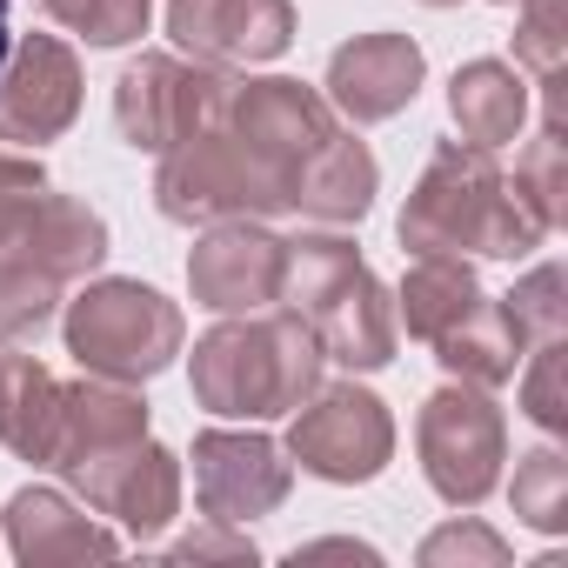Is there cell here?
Masks as SVG:
<instances>
[{"label":"cell","instance_id":"cell-3","mask_svg":"<svg viewBox=\"0 0 568 568\" xmlns=\"http://www.w3.org/2000/svg\"><path fill=\"white\" fill-rule=\"evenodd\" d=\"M288 315L322 342L342 368H388L395 362V302L375 281V267L342 234H302L281 261V295Z\"/></svg>","mask_w":568,"mask_h":568},{"label":"cell","instance_id":"cell-6","mask_svg":"<svg viewBox=\"0 0 568 568\" xmlns=\"http://www.w3.org/2000/svg\"><path fill=\"white\" fill-rule=\"evenodd\" d=\"M415 448H422V475L448 508H481L501 481L508 462V422L488 402V388L475 382H448L422 402L415 415Z\"/></svg>","mask_w":568,"mask_h":568},{"label":"cell","instance_id":"cell-2","mask_svg":"<svg viewBox=\"0 0 568 568\" xmlns=\"http://www.w3.org/2000/svg\"><path fill=\"white\" fill-rule=\"evenodd\" d=\"M322 342L295 315H234L207 328L187 355L194 402L227 422H274L295 415L322 388Z\"/></svg>","mask_w":568,"mask_h":568},{"label":"cell","instance_id":"cell-12","mask_svg":"<svg viewBox=\"0 0 568 568\" xmlns=\"http://www.w3.org/2000/svg\"><path fill=\"white\" fill-rule=\"evenodd\" d=\"M281 261H288V241L261 221H214L187 254V288L214 315H254L281 295Z\"/></svg>","mask_w":568,"mask_h":568},{"label":"cell","instance_id":"cell-15","mask_svg":"<svg viewBox=\"0 0 568 568\" xmlns=\"http://www.w3.org/2000/svg\"><path fill=\"white\" fill-rule=\"evenodd\" d=\"M422 74H428V61H422V48L408 34H355L328 61V108L348 114L355 128L395 121L415 101Z\"/></svg>","mask_w":568,"mask_h":568},{"label":"cell","instance_id":"cell-10","mask_svg":"<svg viewBox=\"0 0 568 568\" xmlns=\"http://www.w3.org/2000/svg\"><path fill=\"white\" fill-rule=\"evenodd\" d=\"M295 462L274 435L254 428H207L194 435V501L207 521H261L288 501Z\"/></svg>","mask_w":568,"mask_h":568},{"label":"cell","instance_id":"cell-7","mask_svg":"<svg viewBox=\"0 0 568 568\" xmlns=\"http://www.w3.org/2000/svg\"><path fill=\"white\" fill-rule=\"evenodd\" d=\"M154 207L181 227H214V221H261L281 214V194L261 181V168L241 154V141L221 128V114L207 128H194L181 148L161 154L154 174Z\"/></svg>","mask_w":568,"mask_h":568},{"label":"cell","instance_id":"cell-13","mask_svg":"<svg viewBox=\"0 0 568 568\" xmlns=\"http://www.w3.org/2000/svg\"><path fill=\"white\" fill-rule=\"evenodd\" d=\"M168 34L207 68H254L288 54L295 8L288 0H168Z\"/></svg>","mask_w":568,"mask_h":568},{"label":"cell","instance_id":"cell-1","mask_svg":"<svg viewBox=\"0 0 568 568\" xmlns=\"http://www.w3.org/2000/svg\"><path fill=\"white\" fill-rule=\"evenodd\" d=\"M555 227L521 201V187L495 168L488 148L475 141H442L435 161L422 168L408 207H402V247L415 254H488V261H521L541 247Z\"/></svg>","mask_w":568,"mask_h":568},{"label":"cell","instance_id":"cell-25","mask_svg":"<svg viewBox=\"0 0 568 568\" xmlns=\"http://www.w3.org/2000/svg\"><path fill=\"white\" fill-rule=\"evenodd\" d=\"M508 501H515V515H521L528 528L561 535V528H568V462H561V448H535V455H521V462H515V488H508Z\"/></svg>","mask_w":568,"mask_h":568},{"label":"cell","instance_id":"cell-4","mask_svg":"<svg viewBox=\"0 0 568 568\" xmlns=\"http://www.w3.org/2000/svg\"><path fill=\"white\" fill-rule=\"evenodd\" d=\"M68 355L88 368V375H108V382H154L174 355H181V308L148 288V281H88V288L68 302Z\"/></svg>","mask_w":568,"mask_h":568},{"label":"cell","instance_id":"cell-35","mask_svg":"<svg viewBox=\"0 0 568 568\" xmlns=\"http://www.w3.org/2000/svg\"><path fill=\"white\" fill-rule=\"evenodd\" d=\"M8 48H14V34H8V0H0V68H8Z\"/></svg>","mask_w":568,"mask_h":568},{"label":"cell","instance_id":"cell-30","mask_svg":"<svg viewBox=\"0 0 568 568\" xmlns=\"http://www.w3.org/2000/svg\"><path fill=\"white\" fill-rule=\"evenodd\" d=\"M422 561L428 568H501L508 561V541L481 521H448L422 541Z\"/></svg>","mask_w":568,"mask_h":568},{"label":"cell","instance_id":"cell-32","mask_svg":"<svg viewBox=\"0 0 568 568\" xmlns=\"http://www.w3.org/2000/svg\"><path fill=\"white\" fill-rule=\"evenodd\" d=\"M254 561V541L247 535H227V521H214V528H194V535H181L174 548H168V561Z\"/></svg>","mask_w":568,"mask_h":568},{"label":"cell","instance_id":"cell-21","mask_svg":"<svg viewBox=\"0 0 568 568\" xmlns=\"http://www.w3.org/2000/svg\"><path fill=\"white\" fill-rule=\"evenodd\" d=\"M481 281L462 254H415V267L402 274V295H395V322H408L415 342H448L475 308H481Z\"/></svg>","mask_w":568,"mask_h":568},{"label":"cell","instance_id":"cell-33","mask_svg":"<svg viewBox=\"0 0 568 568\" xmlns=\"http://www.w3.org/2000/svg\"><path fill=\"white\" fill-rule=\"evenodd\" d=\"M308 555H355V561H375L368 541H342V535H335V541H308V548H295V561H308Z\"/></svg>","mask_w":568,"mask_h":568},{"label":"cell","instance_id":"cell-31","mask_svg":"<svg viewBox=\"0 0 568 568\" xmlns=\"http://www.w3.org/2000/svg\"><path fill=\"white\" fill-rule=\"evenodd\" d=\"M148 14H154V0H81L74 28L88 48H128L148 34Z\"/></svg>","mask_w":568,"mask_h":568},{"label":"cell","instance_id":"cell-24","mask_svg":"<svg viewBox=\"0 0 568 568\" xmlns=\"http://www.w3.org/2000/svg\"><path fill=\"white\" fill-rule=\"evenodd\" d=\"M61 308V281L28 267V261H0V348L34 342Z\"/></svg>","mask_w":568,"mask_h":568},{"label":"cell","instance_id":"cell-9","mask_svg":"<svg viewBox=\"0 0 568 568\" xmlns=\"http://www.w3.org/2000/svg\"><path fill=\"white\" fill-rule=\"evenodd\" d=\"M395 455V422L382 408V395L342 382V388H315L302 408H295V428H288V462H302L308 475L335 481V488H355V481H375Z\"/></svg>","mask_w":568,"mask_h":568},{"label":"cell","instance_id":"cell-5","mask_svg":"<svg viewBox=\"0 0 568 568\" xmlns=\"http://www.w3.org/2000/svg\"><path fill=\"white\" fill-rule=\"evenodd\" d=\"M221 128L241 141V154H247V161L261 168V181L281 194V207H288L302 168L342 134L328 94H315V88H302V81H281V74H274V81H234L227 101H221Z\"/></svg>","mask_w":568,"mask_h":568},{"label":"cell","instance_id":"cell-28","mask_svg":"<svg viewBox=\"0 0 568 568\" xmlns=\"http://www.w3.org/2000/svg\"><path fill=\"white\" fill-rule=\"evenodd\" d=\"M521 408H528L548 435H561V428H568V335L535 342L528 375H521Z\"/></svg>","mask_w":568,"mask_h":568},{"label":"cell","instance_id":"cell-22","mask_svg":"<svg viewBox=\"0 0 568 568\" xmlns=\"http://www.w3.org/2000/svg\"><path fill=\"white\" fill-rule=\"evenodd\" d=\"M448 114H455L462 141H475L488 154L508 148L521 134V121H528V81H521V68H508V61H468V68H455Z\"/></svg>","mask_w":568,"mask_h":568},{"label":"cell","instance_id":"cell-20","mask_svg":"<svg viewBox=\"0 0 568 568\" xmlns=\"http://www.w3.org/2000/svg\"><path fill=\"white\" fill-rule=\"evenodd\" d=\"M61 442V382L48 362L0 348V448H14L21 462L48 468Z\"/></svg>","mask_w":568,"mask_h":568},{"label":"cell","instance_id":"cell-18","mask_svg":"<svg viewBox=\"0 0 568 568\" xmlns=\"http://www.w3.org/2000/svg\"><path fill=\"white\" fill-rule=\"evenodd\" d=\"M375 187H382V168H375L368 141L335 134V141L302 168V181H295V194H288V214H302V221H315V227H348V221H362V214L375 207Z\"/></svg>","mask_w":568,"mask_h":568},{"label":"cell","instance_id":"cell-16","mask_svg":"<svg viewBox=\"0 0 568 568\" xmlns=\"http://www.w3.org/2000/svg\"><path fill=\"white\" fill-rule=\"evenodd\" d=\"M141 435H148V402L128 382H108V375L61 382V442H54V462L48 468H61L74 481V475H88L94 462L121 455Z\"/></svg>","mask_w":568,"mask_h":568},{"label":"cell","instance_id":"cell-19","mask_svg":"<svg viewBox=\"0 0 568 568\" xmlns=\"http://www.w3.org/2000/svg\"><path fill=\"white\" fill-rule=\"evenodd\" d=\"M8 261H28V267L54 274L61 288H68V281H81V274H94L108 261V221L88 201L48 187L41 207H34V221H28V234H21V247Z\"/></svg>","mask_w":568,"mask_h":568},{"label":"cell","instance_id":"cell-34","mask_svg":"<svg viewBox=\"0 0 568 568\" xmlns=\"http://www.w3.org/2000/svg\"><path fill=\"white\" fill-rule=\"evenodd\" d=\"M34 8H41L48 21H68V28H74V14H81V0H34Z\"/></svg>","mask_w":568,"mask_h":568},{"label":"cell","instance_id":"cell-29","mask_svg":"<svg viewBox=\"0 0 568 568\" xmlns=\"http://www.w3.org/2000/svg\"><path fill=\"white\" fill-rule=\"evenodd\" d=\"M41 194H48V168H41V161H28V154H0V261L21 247V234H28Z\"/></svg>","mask_w":568,"mask_h":568},{"label":"cell","instance_id":"cell-11","mask_svg":"<svg viewBox=\"0 0 568 568\" xmlns=\"http://www.w3.org/2000/svg\"><path fill=\"white\" fill-rule=\"evenodd\" d=\"M81 114V61L68 41L54 34H28L8 48L0 68V141L14 148H41L61 141Z\"/></svg>","mask_w":568,"mask_h":568},{"label":"cell","instance_id":"cell-14","mask_svg":"<svg viewBox=\"0 0 568 568\" xmlns=\"http://www.w3.org/2000/svg\"><path fill=\"white\" fill-rule=\"evenodd\" d=\"M81 501L94 515H114L134 541H154L174 515H181V462L161 448V442H128L121 455L94 462L88 475H74Z\"/></svg>","mask_w":568,"mask_h":568},{"label":"cell","instance_id":"cell-26","mask_svg":"<svg viewBox=\"0 0 568 568\" xmlns=\"http://www.w3.org/2000/svg\"><path fill=\"white\" fill-rule=\"evenodd\" d=\"M508 322L521 328V342H548V335H568V274L561 261H541L515 281V295L501 302Z\"/></svg>","mask_w":568,"mask_h":568},{"label":"cell","instance_id":"cell-23","mask_svg":"<svg viewBox=\"0 0 568 568\" xmlns=\"http://www.w3.org/2000/svg\"><path fill=\"white\" fill-rule=\"evenodd\" d=\"M515 187H521V201L548 221V227H561L568 221V161H561V88H548V114H541V134L528 141V154L515 161Z\"/></svg>","mask_w":568,"mask_h":568},{"label":"cell","instance_id":"cell-8","mask_svg":"<svg viewBox=\"0 0 568 568\" xmlns=\"http://www.w3.org/2000/svg\"><path fill=\"white\" fill-rule=\"evenodd\" d=\"M227 68H207V61H181V54H141L121 68L114 81V121H121V141L141 148V154H168L181 148L194 128H207L227 101Z\"/></svg>","mask_w":568,"mask_h":568},{"label":"cell","instance_id":"cell-27","mask_svg":"<svg viewBox=\"0 0 568 568\" xmlns=\"http://www.w3.org/2000/svg\"><path fill=\"white\" fill-rule=\"evenodd\" d=\"M568 14L561 0H521V28H515V68H528L541 88H561L568 74Z\"/></svg>","mask_w":568,"mask_h":568},{"label":"cell","instance_id":"cell-37","mask_svg":"<svg viewBox=\"0 0 568 568\" xmlns=\"http://www.w3.org/2000/svg\"><path fill=\"white\" fill-rule=\"evenodd\" d=\"M501 8H521V0H501Z\"/></svg>","mask_w":568,"mask_h":568},{"label":"cell","instance_id":"cell-36","mask_svg":"<svg viewBox=\"0 0 568 568\" xmlns=\"http://www.w3.org/2000/svg\"><path fill=\"white\" fill-rule=\"evenodd\" d=\"M422 8H462V0H422Z\"/></svg>","mask_w":568,"mask_h":568},{"label":"cell","instance_id":"cell-17","mask_svg":"<svg viewBox=\"0 0 568 568\" xmlns=\"http://www.w3.org/2000/svg\"><path fill=\"white\" fill-rule=\"evenodd\" d=\"M8 548L28 568H68V561H108V555H121V535L101 528L88 508H74L61 488H21L8 501Z\"/></svg>","mask_w":568,"mask_h":568}]
</instances>
